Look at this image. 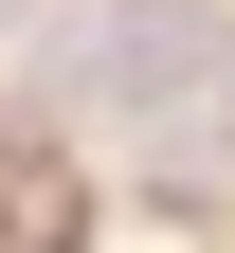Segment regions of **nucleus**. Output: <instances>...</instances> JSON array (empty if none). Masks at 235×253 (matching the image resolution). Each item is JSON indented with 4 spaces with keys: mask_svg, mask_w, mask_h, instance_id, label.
<instances>
[{
    "mask_svg": "<svg viewBox=\"0 0 235 253\" xmlns=\"http://www.w3.org/2000/svg\"><path fill=\"white\" fill-rule=\"evenodd\" d=\"M217 73H235L217 0H91L73 37H54V90L73 109H127V126H199Z\"/></svg>",
    "mask_w": 235,
    "mask_h": 253,
    "instance_id": "1",
    "label": "nucleus"
},
{
    "mask_svg": "<svg viewBox=\"0 0 235 253\" xmlns=\"http://www.w3.org/2000/svg\"><path fill=\"white\" fill-rule=\"evenodd\" d=\"M199 126H217V145H235V73H217V109H199Z\"/></svg>",
    "mask_w": 235,
    "mask_h": 253,
    "instance_id": "2",
    "label": "nucleus"
}]
</instances>
